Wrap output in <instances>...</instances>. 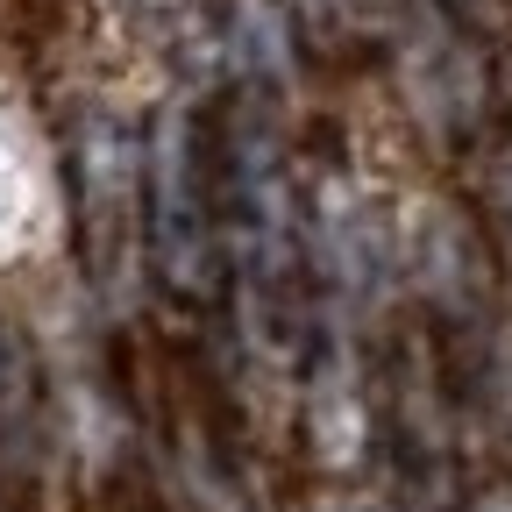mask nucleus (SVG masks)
Here are the masks:
<instances>
[{
	"mask_svg": "<svg viewBox=\"0 0 512 512\" xmlns=\"http://www.w3.org/2000/svg\"><path fill=\"white\" fill-rule=\"evenodd\" d=\"M143 242L171 299L214 306L228 292V221H221V171H214V121L164 114L143 150Z\"/></svg>",
	"mask_w": 512,
	"mask_h": 512,
	"instance_id": "nucleus-1",
	"label": "nucleus"
},
{
	"mask_svg": "<svg viewBox=\"0 0 512 512\" xmlns=\"http://www.w3.org/2000/svg\"><path fill=\"white\" fill-rule=\"evenodd\" d=\"M72 200H79V249L86 271L114 278L128 235L143 228V150L114 114H86L72 136Z\"/></svg>",
	"mask_w": 512,
	"mask_h": 512,
	"instance_id": "nucleus-2",
	"label": "nucleus"
},
{
	"mask_svg": "<svg viewBox=\"0 0 512 512\" xmlns=\"http://www.w3.org/2000/svg\"><path fill=\"white\" fill-rule=\"evenodd\" d=\"M43 420L50 384L15 320H0V512H22L43 477Z\"/></svg>",
	"mask_w": 512,
	"mask_h": 512,
	"instance_id": "nucleus-3",
	"label": "nucleus"
},
{
	"mask_svg": "<svg viewBox=\"0 0 512 512\" xmlns=\"http://www.w3.org/2000/svg\"><path fill=\"white\" fill-rule=\"evenodd\" d=\"M448 15H456L463 29H491V22H505V0H441Z\"/></svg>",
	"mask_w": 512,
	"mask_h": 512,
	"instance_id": "nucleus-4",
	"label": "nucleus"
},
{
	"mask_svg": "<svg viewBox=\"0 0 512 512\" xmlns=\"http://www.w3.org/2000/svg\"><path fill=\"white\" fill-rule=\"evenodd\" d=\"M505 228H512V171H505Z\"/></svg>",
	"mask_w": 512,
	"mask_h": 512,
	"instance_id": "nucleus-5",
	"label": "nucleus"
}]
</instances>
